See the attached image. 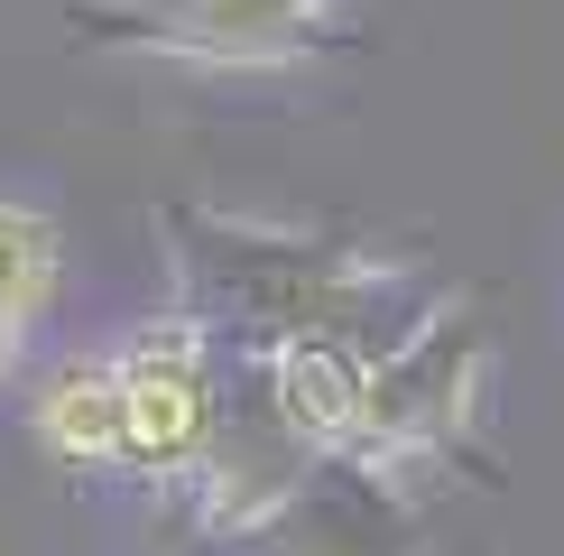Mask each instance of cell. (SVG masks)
<instances>
[{
  "mask_svg": "<svg viewBox=\"0 0 564 556\" xmlns=\"http://www.w3.org/2000/svg\"><path fill=\"white\" fill-rule=\"evenodd\" d=\"M158 232H167L176 307L204 316L223 343H250V353H269V343H351V353L389 362L416 324H435L463 297L435 269L398 260V250L214 214V204H167Z\"/></svg>",
  "mask_w": 564,
  "mask_h": 556,
  "instance_id": "cell-1",
  "label": "cell"
},
{
  "mask_svg": "<svg viewBox=\"0 0 564 556\" xmlns=\"http://www.w3.org/2000/svg\"><path fill=\"white\" fill-rule=\"evenodd\" d=\"M481 389H490V334L481 316L444 307L435 324H416L389 362H370V389H361V436H351L343 463H370L389 473L398 492H426L463 463V446L481 436Z\"/></svg>",
  "mask_w": 564,
  "mask_h": 556,
  "instance_id": "cell-2",
  "label": "cell"
},
{
  "mask_svg": "<svg viewBox=\"0 0 564 556\" xmlns=\"http://www.w3.org/2000/svg\"><path fill=\"white\" fill-rule=\"evenodd\" d=\"M65 19L84 46L204 65V75H269L343 46L351 0H75Z\"/></svg>",
  "mask_w": 564,
  "mask_h": 556,
  "instance_id": "cell-3",
  "label": "cell"
},
{
  "mask_svg": "<svg viewBox=\"0 0 564 556\" xmlns=\"http://www.w3.org/2000/svg\"><path fill=\"white\" fill-rule=\"evenodd\" d=\"M223 371H231V343L214 334L204 316H149L111 343V381H121V436H130V473L149 482H176L204 463L214 446V417H223Z\"/></svg>",
  "mask_w": 564,
  "mask_h": 556,
  "instance_id": "cell-4",
  "label": "cell"
},
{
  "mask_svg": "<svg viewBox=\"0 0 564 556\" xmlns=\"http://www.w3.org/2000/svg\"><path fill=\"white\" fill-rule=\"evenodd\" d=\"M29 427H37V446L56 455V463H84V473H130V436H121V381H111V353H84V362L46 371Z\"/></svg>",
  "mask_w": 564,
  "mask_h": 556,
  "instance_id": "cell-5",
  "label": "cell"
},
{
  "mask_svg": "<svg viewBox=\"0 0 564 556\" xmlns=\"http://www.w3.org/2000/svg\"><path fill=\"white\" fill-rule=\"evenodd\" d=\"M56 278H65V232L37 204L0 195V324L10 334H37V316L56 307Z\"/></svg>",
  "mask_w": 564,
  "mask_h": 556,
  "instance_id": "cell-6",
  "label": "cell"
},
{
  "mask_svg": "<svg viewBox=\"0 0 564 556\" xmlns=\"http://www.w3.org/2000/svg\"><path fill=\"white\" fill-rule=\"evenodd\" d=\"M19 353H29V334H10V324H0V381L19 371Z\"/></svg>",
  "mask_w": 564,
  "mask_h": 556,
  "instance_id": "cell-7",
  "label": "cell"
}]
</instances>
